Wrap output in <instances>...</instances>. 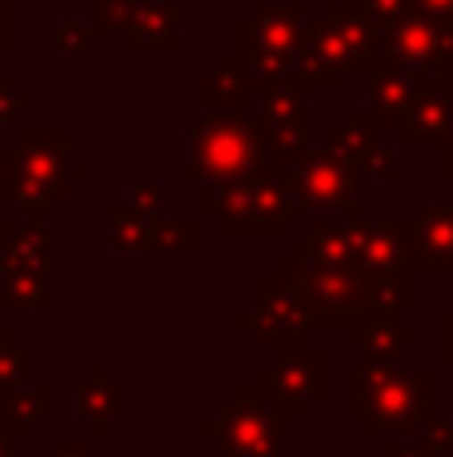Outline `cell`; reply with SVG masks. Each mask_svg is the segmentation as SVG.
Instances as JSON below:
<instances>
[{
  "instance_id": "f546056e",
  "label": "cell",
  "mask_w": 453,
  "mask_h": 457,
  "mask_svg": "<svg viewBox=\"0 0 453 457\" xmlns=\"http://www.w3.org/2000/svg\"><path fill=\"white\" fill-rule=\"evenodd\" d=\"M201 253L197 217H161L149 237V257H193Z\"/></svg>"
},
{
  "instance_id": "ba28073f",
  "label": "cell",
  "mask_w": 453,
  "mask_h": 457,
  "mask_svg": "<svg viewBox=\"0 0 453 457\" xmlns=\"http://www.w3.org/2000/svg\"><path fill=\"white\" fill-rule=\"evenodd\" d=\"M301 40L325 53L345 77H353V72L374 77L382 69L385 24L361 0H329L325 16H313Z\"/></svg>"
},
{
  "instance_id": "9a60e30c",
  "label": "cell",
  "mask_w": 453,
  "mask_h": 457,
  "mask_svg": "<svg viewBox=\"0 0 453 457\" xmlns=\"http://www.w3.org/2000/svg\"><path fill=\"white\" fill-rule=\"evenodd\" d=\"M350 225L337 217H309L289 233V257L305 269H358Z\"/></svg>"
},
{
  "instance_id": "5b68a950",
  "label": "cell",
  "mask_w": 453,
  "mask_h": 457,
  "mask_svg": "<svg viewBox=\"0 0 453 457\" xmlns=\"http://www.w3.org/2000/svg\"><path fill=\"white\" fill-rule=\"evenodd\" d=\"M285 177L289 193L297 201V217H337V221H361L366 217V197H361V177L353 165L334 157L321 145H309L301 157L273 165ZM297 221V225H301Z\"/></svg>"
},
{
  "instance_id": "b9f144b4",
  "label": "cell",
  "mask_w": 453,
  "mask_h": 457,
  "mask_svg": "<svg viewBox=\"0 0 453 457\" xmlns=\"http://www.w3.org/2000/svg\"><path fill=\"white\" fill-rule=\"evenodd\" d=\"M438 157H433V177H438V185H453V145H441V149H433Z\"/></svg>"
},
{
  "instance_id": "836d02e7",
  "label": "cell",
  "mask_w": 453,
  "mask_h": 457,
  "mask_svg": "<svg viewBox=\"0 0 453 457\" xmlns=\"http://www.w3.org/2000/svg\"><path fill=\"white\" fill-rule=\"evenodd\" d=\"M32 109H37V93H29L16 72H0V129L16 125Z\"/></svg>"
},
{
  "instance_id": "7a4b0ae2",
  "label": "cell",
  "mask_w": 453,
  "mask_h": 457,
  "mask_svg": "<svg viewBox=\"0 0 453 457\" xmlns=\"http://www.w3.org/2000/svg\"><path fill=\"white\" fill-rule=\"evenodd\" d=\"M88 177L85 165H72L69 129L21 125L16 141L0 149V201L16 209V221L48 225L56 205H64L77 185H88Z\"/></svg>"
},
{
  "instance_id": "484cf974",
  "label": "cell",
  "mask_w": 453,
  "mask_h": 457,
  "mask_svg": "<svg viewBox=\"0 0 453 457\" xmlns=\"http://www.w3.org/2000/svg\"><path fill=\"white\" fill-rule=\"evenodd\" d=\"M366 313L374 317H406L422 305V293H417V273L406 269H390V273H366Z\"/></svg>"
},
{
  "instance_id": "ffe728a7",
  "label": "cell",
  "mask_w": 453,
  "mask_h": 457,
  "mask_svg": "<svg viewBox=\"0 0 453 457\" xmlns=\"http://www.w3.org/2000/svg\"><path fill=\"white\" fill-rule=\"evenodd\" d=\"M345 345L353 349L366 361H390L401 365V357H409L417 345H422V333L401 325L398 317H358V321L345 329Z\"/></svg>"
},
{
  "instance_id": "603a6c76",
  "label": "cell",
  "mask_w": 453,
  "mask_h": 457,
  "mask_svg": "<svg viewBox=\"0 0 453 457\" xmlns=\"http://www.w3.org/2000/svg\"><path fill=\"white\" fill-rule=\"evenodd\" d=\"M56 413V389L48 381H24L12 394L0 397V429L16 442H29L37 437V429L45 421H53Z\"/></svg>"
},
{
  "instance_id": "d6a6232c",
  "label": "cell",
  "mask_w": 453,
  "mask_h": 457,
  "mask_svg": "<svg viewBox=\"0 0 453 457\" xmlns=\"http://www.w3.org/2000/svg\"><path fill=\"white\" fill-rule=\"evenodd\" d=\"M93 29L88 21H77V16H61L53 24V53L56 56H88L93 53Z\"/></svg>"
},
{
  "instance_id": "30bf717a",
  "label": "cell",
  "mask_w": 453,
  "mask_h": 457,
  "mask_svg": "<svg viewBox=\"0 0 453 457\" xmlns=\"http://www.w3.org/2000/svg\"><path fill=\"white\" fill-rule=\"evenodd\" d=\"M233 321H237V329L253 333V341L261 349H269V353L289 349V345H301V341H309V333H313V325H309V317H305L289 277L273 265L253 277V305L237 309Z\"/></svg>"
},
{
  "instance_id": "f35d334b",
  "label": "cell",
  "mask_w": 453,
  "mask_h": 457,
  "mask_svg": "<svg viewBox=\"0 0 453 457\" xmlns=\"http://www.w3.org/2000/svg\"><path fill=\"white\" fill-rule=\"evenodd\" d=\"M21 48V4L0 0V56H16Z\"/></svg>"
},
{
  "instance_id": "f1b7e54d",
  "label": "cell",
  "mask_w": 453,
  "mask_h": 457,
  "mask_svg": "<svg viewBox=\"0 0 453 457\" xmlns=\"http://www.w3.org/2000/svg\"><path fill=\"white\" fill-rule=\"evenodd\" d=\"M350 85V77H345L342 69H337L334 61H329L325 53H317L313 45H297L293 48V69H289V88H297V93H342V88Z\"/></svg>"
},
{
  "instance_id": "44dd1931",
  "label": "cell",
  "mask_w": 453,
  "mask_h": 457,
  "mask_svg": "<svg viewBox=\"0 0 453 457\" xmlns=\"http://www.w3.org/2000/svg\"><path fill=\"white\" fill-rule=\"evenodd\" d=\"M77 413L80 421L88 426V437H109L112 421H120L128 413V389L120 381H112L109 365H93L88 378L77 386Z\"/></svg>"
},
{
  "instance_id": "7bdbcfd3",
  "label": "cell",
  "mask_w": 453,
  "mask_h": 457,
  "mask_svg": "<svg viewBox=\"0 0 453 457\" xmlns=\"http://www.w3.org/2000/svg\"><path fill=\"white\" fill-rule=\"evenodd\" d=\"M417 12L438 16V21H453V0H409Z\"/></svg>"
},
{
  "instance_id": "6da1fadb",
  "label": "cell",
  "mask_w": 453,
  "mask_h": 457,
  "mask_svg": "<svg viewBox=\"0 0 453 457\" xmlns=\"http://www.w3.org/2000/svg\"><path fill=\"white\" fill-rule=\"evenodd\" d=\"M345 413L361 437H414L438 418V365L353 361L345 370Z\"/></svg>"
},
{
  "instance_id": "f6af8a7d",
  "label": "cell",
  "mask_w": 453,
  "mask_h": 457,
  "mask_svg": "<svg viewBox=\"0 0 453 457\" xmlns=\"http://www.w3.org/2000/svg\"><path fill=\"white\" fill-rule=\"evenodd\" d=\"M12 225H16V217H0V249H4V241H8V233H12Z\"/></svg>"
},
{
  "instance_id": "2e32d148",
  "label": "cell",
  "mask_w": 453,
  "mask_h": 457,
  "mask_svg": "<svg viewBox=\"0 0 453 457\" xmlns=\"http://www.w3.org/2000/svg\"><path fill=\"white\" fill-rule=\"evenodd\" d=\"M120 37L133 56H181V4L177 0H133V12Z\"/></svg>"
},
{
  "instance_id": "ac0fdd59",
  "label": "cell",
  "mask_w": 453,
  "mask_h": 457,
  "mask_svg": "<svg viewBox=\"0 0 453 457\" xmlns=\"http://www.w3.org/2000/svg\"><path fill=\"white\" fill-rule=\"evenodd\" d=\"M414 221V273L453 277V201H422Z\"/></svg>"
},
{
  "instance_id": "74e56055",
  "label": "cell",
  "mask_w": 453,
  "mask_h": 457,
  "mask_svg": "<svg viewBox=\"0 0 453 457\" xmlns=\"http://www.w3.org/2000/svg\"><path fill=\"white\" fill-rule=\"evenodd\" d=\"M125 201L133 209H141V213H149V217H165V189H161L157 181H133Z\"/></svg>"
},
{
  "instance_id": "bcb514c9",
  "label": "cell",
  "mask_w": 453,
  "mask_h": 457,
  "mask_svg": "<svg viewBox=\"0 0 453 457\" xmlns=\"http://www.w3.org/2000/svg\"><path fill=\"white\" fill-rule=\"evenodd\" d=\"M16 4H24V0H16Z\"/></svg>"
},
{
  "instance_id": "d4e9b609",
  "label": "cell",
  "mask_w": 453,
  "mask_h": 457,
  "mask_svg": "<svg viewBox=\"0 0 453 457\" xmlns=\"http://www.w3.org/2000/svg\"><path fill=\"white\" fill-rule=\"evenodd\" d=\"M417 80L414 72L406 69H377L369 77V104L366 109L382 120L385 133H398V125L406 120L409 104H414V93H417Z\"/></svg>"
},
{
  "instance_id": "7dc6e473",
  "label": "cell",
  "mask_w": 453,
  "mask_h": 457,
  "mask_svg": "<svg viewBox=\"0 0 453 457\" xmlns=\"http://www.w3.org/2000/svg\"><path fill=\"white\" fill-rule=\"evenodd\" d=\"M449 24H453V21H449Z\"/></svg>"
},
{
  "instance_id": "8992f818",
  "label": "cell",
  "mask_w": 453,
  "mask_h": 457,
  "mask_svg": "<svg viewBox=\"0 0 453 457\" xmlns=\"http://www.w3.org/2000/svg\"><path fill=\"white\" fill-rule=\"evenodd\" d=\"M201 437L217 445V457H289V421L257 394L253 381L233 386V394L201 426Z\"/></svg>"
},
{
  "instance_id": "3957f363",
  "label": "cell",
  "mask_w": 453,
  "mask_h": 457,
  "mask_svg": "<svg viewBox=\"0 0 453 457\" xmlns=\"http://www.w3.org/2000/svg\"><path fill=\"white\" fill-rule=\"evenodd\" d=\"M197 221L217 225L225 241H281L297 228V201L273 165L237 181L197 185Z\"/></svg>"
},
{
  "instance_id": "4316f807",
  "label": "cell",
  "mask_w": 453,
  "mask_h": 457,
  "mask_svg": "<svg viewBox=\"0 0 453 457\" xmlns=\"http://www.w3.org/2000/svg\"><path fill=\"white\" fill-rule=\"evenodd\" d=\"M161 217H149L141 209H133L125 197L120 201H109L104 205V241H109L112 253L120 257H149V237H152V225Z\"/></svg>"
},
{
  "instance_id": "5bb4252c",
  "label": "cell",
  "mask_w": 453,
  "mask_h": 457,
  "mask_svg": "<svg viewBox=\"0 0 453 457\" xmlns=\"http://www.w3.org/2000/svg\"><path fill=\"white\" fill-rule=\"evenodd\" d=\"M350 228L361 273H390V269L414 273V241H417L414 217H361Z\"/></svg>"
},
{
  "instance_id": "ab89813d",
  "label": "cell",
  "mask_w": 453,
  "mask_h": 457,
  "mask_svg": "<svg viewBox=\"0 0 453 457\" xmlns=\"http://www.w3.org/2000/svg\"><path fill=\"white\" fill-rule=\"evenodd\" d=\"M45 457H93V437H77V434H61L53 442V450Z\"/></svg>"
},
{
  "instance_id": "52a82bcc",
  "label": "cell",
  "mask_w": 453,
  "mask_h": 457,
  "mask_svg": "<svg viewBox=\"0 0 453 457\" xmlns=\"http://www.w3.org/2000/svg\"><path fill=\"white\" fill-rule=\"evenodd\" d=\"M253 386L281 418L293 426L313 413L329 397V349L301 341L269 353V361L253 370Z\"/></svg>"
},
{
  "instance_id": "8fae6325",
  "label": "cell",
  "mask_w": 453,
  "mask_h": 457,
  "mask_svg": "<svg viewBox=\"0 0 453 457\" xmlns=\"http://www.w3.org/2000/svg\"><path fill=\"white\" fill-rule=\"evenodd\" d=\"M382 69H406L414 77L449 72L453 69V24L409 8L406 16H398L385 29Z\"/></svg>"
},
{
  "instance_id": "7c38bea8",
  "label": "cell",
  "mask_w": 453,
  "mask_h": 457,
  "mask_svg": "<svg viewBox=\"0 0 453 457\" xmlns=\"http://www.w3.org/2000/svg\"><path fill=\"white\" fill-rule=\"evenodd\" d=\"M265 141V161L269 165H285V161L301 157L309 149V104H305V93L281 85L261 93L257 109L249 112Z\"/></svg>"
},
{
  "instance_id": "d6986e66",
  "label": "cell",
  "mask_w": 453,
  "mask_h": 457,
  "mask_svg": "<svg viewBox=\"0 0 453 457\" xmlns=\"http://www.w3.org/2000/svg\"><path fill=\"white\" fill-rule=\"evenodd\" d=\"M309 21H313V12L305 0H257L253 12L245 16V29L257 45L293 56V48L301 45Z\"/></svg>"
},
{
  "instance_id": "e0dca14e",
  "label": "cell",
  "mask_w": 453,
  "mask_h": 457,
  "mask_svg": "<svg viewBox=\"0 0 453 457\" xmlns=\"http://www.w3.org/2000/svg\"><path fill=\"white\" fill-rule=\"evenodd\" d=\"M261 101V88L245 69L229 61V53L217 56V64L197 80V104L205 117H249Z\"/></svg>"
},
{
  "instance_id": "4dcf8cb0",
  "label": "cell",
  "mask_w": 453,
  "mask_h": 457,
  "mask_svg": "<svg viewBox=\"0 0 453 457\" xmlns=\"http://www.w3.org/2000/svg\"><path fill=\"white\" fill-rule=\"evenodd\" d=\"M56 305L48 277H0V309L4 313H48Z\"/></svg>"
},
{
  "instance_id": "83f0119b",
  "label": "cell",
  "mask_w": 453,
  "mask_h": 457,
  "mask_svg": "<svg viewBox=\"0 0 453 457\" xmlns=\"http://www.w3.org/2000/svg\"><path fill=\"white\" fill-rule=\"evenodd\" d=\"M382 141H385L382 120H377L369 109H350L342 125L325 129V141H321V149H329L334 157H342L345 165H358V161L366 157L374 145H382Z\"/></svg>"
},
{
  "instance_id": "8d00e7d4",
  "label": "cell",
  "mask_w": 453,
  "mask_h": 457,
  "mask_svg": "<svg viewBox=\"0 0 453 457\" xmlns=\"http://www.w3.org/2000/svg\"><path fill=\"white\" fill-rule=\"evenodd\" d=\"M433 365L453 370V309H438L433 317Z\"/></svg>"
},
{
  "instance_id": "7402d4cb",
  "label": "cell",
  "mask_w": 453,
  "mask_h": 457,
  "mask_svg": "<svg viewBox=\"0 0 453 457\" xmlns=\"http://www.w3.org/2000/svg\"><path fill=\"white\" fill-rule=\"evenodd\" d=\"M53 228L16 221L4 249H0V277H53Z\"/></svg>"
},
{
  "instance_id": "cb8c5ba5",
  "label": "cell",
  "mask_w": 453,
  "mask_h": 457,
  "mask_svg": "<svg viewBox=\"0 0 453 457\" xmlns=\"http://www.w3.org/2000/svg\"><path fill=\"white\" fill-rule=\"evenodd\" d=\"M229 61L237 64V69H245L249 77L257 80V88H261V93L289 85V69H293V56L273 53V48L257 45V40L249 37L245 16L233 24V53H229Z\"/></svg>"
},
{
  "instance_id": "1f68e13d",
  "label": "cell",
  "mask_w": 453,
  "mask_h": 457,
  "mask_svg": "<svg viewBox=\"0 0 453 457\" xmlns=\"http://www.w3.org/2000/svg\"><path fill=\"white\" fill-rule=\"evenodd\" d=\"M24 381H37V349L24 345L16 329H4L0 333V397Z\"/></svg>"
},
{
  "instance_id": "ee69618b",
  "label": "cell",
  "mask_w": 453,
  "mask_h": 457,
  "mask_svg": "<svg viewBox=\"0 0 453 457\" xmlns=\"http://www.w3.org/2000/svg\"><path fill=\"white\" fill-rule=\"evenodd\" d=\"M16 445H21V442H16V437H8L4 429H0V457H21V453H16Z\"/></svg>"
},
{
  "instance_id": "9c48e42d",
  "label": "cell",
  "mask_w": 453,
  "mask_h": 457,
  "mask_svg": "<svg viewBox=\"0 0 453 457\" xmlns=\"http://www.w3.org/2000/svg\"><path fill=\"white\" fill-rule=\"evenodd\" d=\"M273 269L289 277L297 301L313 329H350L358 317H366V273L361 269H305L289 253L269 257Z\"/></svg>"
},
{
  "instance_id": "60d3db41",
  "label": "cell",
  "mask_w": 453,
  "mask_h": 457,
  "mask_svg": "<svg viewBox=\"0 0 453 457\" xmlns=\"http://www.w3.org/2000/svg\"><path fill=\"white\" fill-rule=\"evenodd\" d=\"M361 4H369V12H374L377 21L385 24V29H390V24L398 21V16H406L409 8H414L409 0H361Z\"/></svg>"
},
{
  "instance_id": "4fadbf2b",
  "label": "cell",
  "mask_w": 453,
  "mask_h": 457,
  "mask_svg": "<svg viewBox=\"0 0 453 457\" xmlns=\"http://www.w3.org/2000/svg\"><path fill=\"white\" fill-rule=\"evenodd\" d=\"M398 145H406V149L453 145V69L417 80L414 104L398 125Z\"/></svg>"
},
{
  "instance_id": "277c9868",
  "label": "cell",
  "mask_w": 453,
  "mask_h": 457,
  "mask_svg": "<svg viewBox=\"0 0 453 457\" xmlns=\"http://www.w3.org/2000/svg\"><path fill=\"white\" fill-rule=\"evenodd\" d=\"M261 165H269V161H265V141L253 117H205L201 125L189 129L181 181H237V177L257 173Z\"/></svg>"
},
{
  "instance_id": "d590c367",
  "label": "cell",
  "mask_w": 453,
  "mask_h": 457,
  "mask_svg": "<svg viewBox=\"0 0 453 457\" xmlns=\"http://www.w3.org/2000/svg\"><path fill=\"white\" fill-rule=\"evenodd\" d=\"M128 12H133V0H88V29L93 37H117L125 29Z\"/></svg>"
},
{
  "instance_id": "e575fe53",
  "label": "cell",
  "mask_w": 453,
  "mask_h": 457,
  "mask_svg": "<svg viewBox=\"0 0 453 457\" xmlns=\"http://www.w3.org/2000/svg\"><path fill=\"white\" fill-rule=\"evenodd\" d=\"M353 169H358V177H369V181H377V185H398V181H401L398 149H393L390 141L374 145V149H369Z\"/></svg>"
}]
</instances>
